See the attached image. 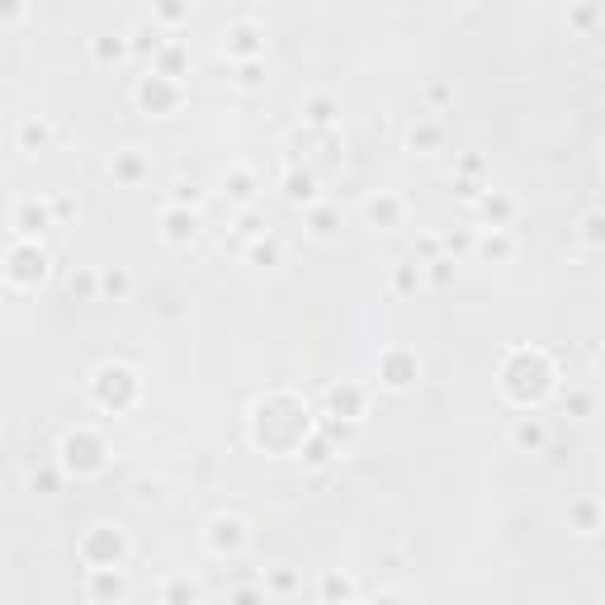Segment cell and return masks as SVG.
<instances>
[{
    "label": "cell",
    "instance_id": "6da1fadb",
    "mask_svg": "<svg viewBox=\"0 0 605 605\" xmlns=\"http://www.w3.org/2000/svg\"><path fill=\"white\" fill-rule=\"evenodd\" d=\"M109 463V440L95 430V426H76L62 435V469L67 473H100Z\"/></svg>",
    "mask_w": 605,
    "mask_h": 605
},
{
    "label": "cell",
    "instance_id": "7a4b0ae2",
    "mask_svg": "<svg viewBox=\"0 0 605 605\" xmlns=\"http://www.w3.org/2000/svg\"><path fill=\"white\" fill-rule=\"evenodd\" d=\"M133 100L143 104L147 114H171V109H180V100H185V86L171 76H161V71H147V76H137Z\"/></svg>",
    "mask_w": 605,
    "mask_h": 605
},
{
    "label": "cell",
    "instance_id": "3957f363",
    "mask_svg": "<svg viewBox=\"0 0 605 605\" xmlns=\"http://www.w3.org/2000/svg\"><path fill=\"white\" fill-rule=\"evenodd\" d=\"M123 554H128V539L114 525H90V535L80 539L86 568H123Z\"/></svg>",
    "mask_w": 605,
    "mask_h": 605
},
{
    "label": "cell",
    "instance_id": "277c9868",
    "mask_svg": "<svg viewBox=\"0 0 605 605\" xmlns=\"http://www.w3.org/2000/svg\"><path fill=\"white\" fill-rule=\"evenodd\" d=\"M374 369H378L383 388H411V383L421 378V360H417V350H407V345H383Z\"/></svg>",
    "mask_w": 605,
    "mask_h": 605
},
{
    "label": "cell",
    "instance_id": "5b68a950",
    "mask_svg": "<svg viewBox=\"0 0 605 605\" xmlns=\"http://www.w3.org/2000/svg\"><path fill=\"white\" fill-rule=\"evenodd\" d=\"M43 274H48V251L38 241H15L10 246V256H5V280L19 284V289H29V284H43Z\"/></svg>",
    "mask_w": 605,
    "mask_h": 605
},
{
    "label": "cell",
    "instance_id": "8992f818",
    "mask_svg": "<svg viewBox=\"0 0 605 605\" xmlns=\"http://www.w3.org/2000/svg\"><path fill=\"white\" fill-rule=\"evenodd\" d=\"M204 544H208L213 558L241 554V548H246V520L241 515H213L208 530H204Z\"/></svg>",
    "mask_w": 605,
    "mask_h": 605
},
{
    "label": "cell",
    "instance_id": "52a82bcc",
    "mask_svg": "<svg viewBox=\"0 0 605 605\" xmlns=\"http://www.w3.org/2000/svg\"><path fill=\"white\" fill-rule=\"evenodd\" d=\"M10 228H15V241H38L48 228H52V204L48 199H19L15 213H10Z\"/></svg>",
    "mask_w": 605,
    "mask_h": 605
},
{
    "label": "cell",
    "instance_id": "ba28073f",
    "mask_svg": "<svg viewBox=\"0 0 605 605\" xmlns=\"http://www.w3.org/2000/svg\"><path fill=\"white\" fill-rule=\"evenodd\" d=\"M265 34L256 29L251 19H237V24H228V34H223V52L232 58V67L237 62H256V58H265V43H260Z\"/></svg>",
    "mask_w": 605,
    "mask_h": 605
},
{
    "label": "cell",
    "instance_id": "9c48e42d",
    "mask_svg": "<svg viewBox=\"0 0 605 605\" xmlns=\"http://www.w3.org/2000/svg\"><path fill=\"white\" fill-rule=\"evenodd\" d=\"M365 218H369L374 228L393 232V228H402L407 204H402V195H393V189H378V195H369V199H365Z\"/></svg>",
    "mask_w": 605,
    "mask_h": 605
},
{
    "label": "cell",
    "instance_id": "30bf717a",
    "mask_svg": "<svg viewBox=\"0 0 605 605\" xmlns=\"http://www.w3.org/2000/svg\"><path fill=\"white\" fill-rule=\"evenodd\" d=\"M195 232H199V213L195 208H180V204L161 208V237H166L171 246H189Z\"/></svg>",
    "mask_w": 605,
    "mask_h": 605
},
{
    "label": "cell",
    "instance_id": "8fae6325",
    "mask_svg": "<svg viewBox=\"0 0 605 605\" xmlns=\"http://www.w3.org/2000/svg\"><path fill=\"white\" fill-rule=\"evenodd\" d=\"M365 388H355V383H336L332 393H326V407H332V417H350V421H360L365 417Z\"/></svg>",
    "mask_w": 605,
    "mask_h": 605
},
{
    "label": "cell",
    "instance_id": "7c38bea8",
    "mask_svg": "<svg viewBox=\"0 0 605 605\" xmlns=\"http://www.w3.org/2000/svg\"><path fill=\"white\" fill-rule=\"evenodd\" d=\"M284 199H289V204H302V208H313V204H317V175L289 166V171H284Z\"/></svg>",
    "mask_w": 605,
    "mask_h": 605
},
{
    "label": "cell",
    "instance_id": "4fadbf2b",
    "mask_svg": "<svg viewBox=\"0 0 605 605\" xmlns=\"http://www.w3.org/2000/svg\"><path fill=\"white\" fill-rule=\"evenodd\" d=\"M511 445H515V450H530V454L544 450V445H548V426H544L539 417H515V421H511Z\"/></svg>",
    "mask_w": 605,
    "mask_h": 605
},
{
    "label": "cell",
    "instance_id": "5bb4252c",
    "mask_svg": "<svg viewBox=\"0 0 605 605\" xmlns=\"http://www.w3.org/2000/svg\"><path fill=\"white\" fill-rule=\"evenodd\" d=\"M185 67H189V52H185V43H180V38H166V43L156 48V58H152V71H161V76L180 80V76H185Z\"/></svg>",
    "mask_w": 605,
    "mask_h": 605
},
{
    "label": "cell",
    "instance_id": "9a60e30c",
    "mask_svg": "<svg viewBox=\"0 0 605 605\" xmlns=\"http://www.w3.org/2000/svg\"><path fill=\"white\" fill-rule=\"evenodd\" d=\"M109 175H114V180H123V185H137V180L147 175V161H143V152H137V147H119V152H114V161H109Z\"/></svg>",
    "mask_w": 605,
    "mask_h": 605
},
{
    "label": "cell",
    "instance_id": "2e32d148",
    "mask_svg": "<svg viewBox=\"0 0 605 605\" xmlns=\"http://www.w3.org/2000/svg\"><path fill=\"white\" fill-rule=\"evenodd\" d=\"M15 137H19V147H24V152H38V147H48L52 128H48V119H43V114H19Z\"/></svg>",
    "mask_w": 605,
    "mask_h": 605
},
{
    "label": "cell",
    "instance_id": "e0dca14e",
    "mask_svg": "<svg viewBox=\"0 0 605 605\" xmlns=\"http://www.w3.org/2000/svg\"><path fill=\"white\" fill-rule=\"evenodd\" d=\"M336 114H341V100H336L332 90H313L308 100H302V119L317 123V128H322V123H332Z\"/></svg>",
    "mask_w": 605,
    "mask_h": 605
},
{
    "label": "cell",
    "instance_id": "ac0fdd59",
    "mask_svg": "<svg viewBox=\"0 0 605 605\" xmlns=\"http://www.w3.org/2000/svg\"><path fill=\"white\" fill-rule=\"evenodd\" d=\"M90 58H95L100 67L123 62V58H128V34H95V38H90Z\"/></svg>",
    "mask_w": 605,
    "mask_h": 605
},
{
    "label": "cell",
    "instance_id": "d6986e66",
    "mask_svg": "<svg viewBox=\"0 0 605 605\" xmlns=\"http://www.w3.org/2000/svg\"><path fill=\"white\" fill-rule=\"evenodd\" d=\"M308 232H313L317 241H332V237L341 232V213H336L332 204H313V208H308Z\"/></svg>",
    "mask_w": 605,
    "mask_h": 605
},
{
    "label": "cell",
    "instance_id": "ffe728a7",
    "mask_svg": "<svg viewBox=\"0 0 605 605\" xmlns=\"http://www.w3.org/2000/svg\"><path fill=\"white\" fill-rule=\"evenodd\" d=\"M473 246H478L487 260H511V251H515V241H511L506 228H487L483 237H473Z\"/></svg>",
    "mask_w": 605,
    "mask_h": 605
},
{
    "label": "cell",
    "instance_id": "44dd1931",
    "mask_svg": "<svg viewBox=\"0 0 605 605\" xmlns=\"http://www.w3.org/2000/svg\"><path fill=\"white\" fill-rule=\"evenodd\" d=\"M95 280H100V298L123 302V298L133 293V274H128L123 265H114V270H95Z\"/></svg>",
    "mask_w": 605,
    "mask_h": 605
},
{
    "label": "cell",
    "instance_id": "7402d4cb",
    "mask_svg": "<svg viewBox=\"0 0 605 605\" xmlns=\"http://www.w3.org/2000/svg\"><path fill=\"white\" fill-rule=\"evenodd\" d=\"M483 213L492 218V228H506L511 223V213H515V199L506 195V189H487V195H478Z\"/></svg>",
    "mask_w": 605,
    "mask_h": 605
},
{
    "label": "cell",
    "instance_id": "603a6c76",
    "mask_svg": "<svg viewBox=\"0 0 605 605\" xmlns=\"http://www.w3.org/2000/svg\"><path fill=\"white\" fill-rule=\"evenodd\" d=\"M161 43H166V34H161L152 19H143V24H133V29H128V52H147V58H156Z\"/></svg>",
    "mask_w": 605,
    "mask_h": 605
},
{
    "label": "cell",
    "instance_id": "cb8c5ba5",
    "mask_svg": "<svg viewBox=\"0 0 605 605\" xmlns=\"http://www.w3.org/2000/svg\"><path fill=\"white\" fill-rule=\"evenodd\" d=\"M128 577L123 568H90V596H123Z\"/></svg>",
    "mask_w": 605,
    "mask_h": 605
},
{
    "label": "cell",
    "instance_id": "d4e9b609",
    "mask_svg": "<svg viewBox=\"0 0 605 605\" xmlns=\"http://www.w3.org/2000/svg\"><path fill=\"white\" fill-rule=\"evenodd\" d=\"M228 195H232L241 208H251V204H256V175L246 171V166H232V171H228Z\"/></svg>",
    "mask_w": 605,
    "mask_h": 605
},
{
    "label": "cell",
    "instance_id": "484cf974",
    "mask_svg": "<svg viewBox=\"0 0 605 605\" xmlns=\"http://www.w3.org/2000/svg\"><path fill=\"white\" fill-rule=\"evenodd\" d=\"M322 600L326 605H345V600H355V582L345 572H326L322 577Z\"/></svg>",
    "mask_w": 605,
    "mask_h": 605
},
{
    "label": "cell",
    "instance_id": "4316f807",
    "mask_svg": "<svg viewBox=\"0 0 605 605\" xmlns=\"http://www.w3.org/2000/svg\"><path fill=\"white\" fill-rule=\"evenodd\" d=\"M440 137H445V133H440L435 119H417V123H411V133H407V143L417 147V152H435V147H440Z\"/></svg>",
    "mask_w": 605,
    "mask_h": 605
},
{
    "label": "cell",
    "instance_id": "83f0119b",
    "mask_svg": "<svg viewBox=\"0 0 605 605\" xmlns=\"http://www.w3.org/2000/svg\"><path fill=\"white\" fill-rule=\"evenodd\" d=\"M161 600H166V605H195V600H199L195 577H171L166 591H161Z\"/></svg>",
    "mask_w": 605,
    "mask_h": 605
},
{
    "label": "cell",
    "instance_id": "f1b7e54d",
    "mask_svg": "<svg viewBox=\"0 0 605 605\" xmlns=\"http://www.w3.org/2000/svg\"><path fill=\"white\" fill-rule=\"evenodd\" d=\"M232 71H237V86H241V90H260L265 80H270V76H265V58H256V62H237Z\"/></svg>",
    "mask_w": 605,
    "mask_h": 605
},
{
    "label": "cell",
    "instance_id": "f546056e",
    "mask_svg": "<svg viewBox=\"0 0 605 605\" xmlns=\"http://www.w3.org/2000/svg\"><path fill=\"white\" fill-rule=\"evenodd\" d=\"M421 274H426L421 260H402V265L393 270V289H398V293H411V289L421 284Z\"/></svg>",
    "mask_w": 605,
    "mask_h": 605
},
{
    "label": "cell",
    "instance_id": "4dcf8cb0",
    "mask_svg": "<svg viewBox=\"0 0 605 605\" xmlns=\"http://www.w3.org/2000/svg\"><path fill=\"white\" fill-rule=\"evenodd\" d=\"M260 587H265V596H270V591H298V572H293V568H270Z\"/></svg>",
    "mask_w": 605,
    "mask_h": 605
},
{
    "label": "cell",
    "instance_id": "1f68e13d",
    "mask_svg": "<svg viewBox=\"0 0 605 605\" xmlns=\"http://www.w3.org/2000/svg\"><path fill=\"white\" fill-rule=\"evenodd\" d=\"M568 515H572V525L582 530V535H591V530H596V502H591V497L572 502V506H568Z\"/></svg>",
    "mask_w": 605,
    "mask_h": 605
},
{
    "label": "cell",
    "instance_id": "d6a6232c",
    "mask_svg": "<svg viewBox=\"0 0 605 605\" xmlns=\"http://www.w3.org/2000/svg\"><path fill=\"white\" fill-rule=\"evenodd\" d=\"M67 289H71V293H80V298H95V293H100V280H95V270H71Z\"/></svg>",
    "mask_w": 605,
    "mask_h": 605
},
{
    "label": "cell",
    "instance_id": "836d02e7",
    "mask_svg": "<svg viewBox=\"0 0 605 605\" xmlns=\"http://www.w3.org/2000/svg\"><path fill=\"white\" fill-rule=\"evenodd\" d=\"M180 19H189V5H180V0H161L152 10V24H180Z\"/></svg>",
    "mask_w": 605,
    "mask_h": 605
},
{
    "label": "cell",
    "instance_id": "e575fe53",
    "mask_svg": "<svg viewBox=\"0 0 605 605\" xmlns=\"http://www.w3.org/2000/svg\"><path fill=\"white\" fill-rule=\"evenodd\" d=\"M265 600H270V596H265V587H256V582L228 591V605H265Z\"/></svg>",
    "mask_w": 605,
    "mask_h": 605
},
{
    "label": "cell",
    "instance_id": "d590c367",
    "mask_svg": "<svg viewBox=\"0 0 605 605\" xmlns=\"http://www.w3.org/2000/svg\"><path fill=\"white\" fill-rule=\"evenodd\" d=\"M237 228H241L246 237H265V218H260L256 208H241V213H237Z\"/></svg>",
    "mask_w": 605,
    "mask_h": 605
},
{
    "label": "cell",
    "instance_id": "8d00e7d4",
    "mask_svg": "<svg viewBox=\"0 0 605 605\" xmlns=\"http://www.w3.org/2000/svg\"><path fill=\"white\" fill-rule=\"evenodd\" d=\"M251 260L256 265H274V260H280V246H274L270 237L265 241H251Z\"/></svg>",
    "mask_w": 605,
    "mask_h": 605
},
{
    "label": "cell",
    "instance_id": "74e56055",
    "mask_svg": "<svg viewBox=\"0 0 605 605\" xmlns=\"http://www.w3.org/2000/svg\"><path fill=\"white\" fill-rule=\"evenodd\" d=\"M29 487H34V492L43 487V497H52V492H58V469H34Z\"/></svg>",
    "mask_w": 605,
    "mask_h": 605
},
{
    "label": "cell",
    "instance_id": "f35d334b",
    "mask_svg": "<svg viewBox=\"0 0 605 605\" xmlns=\"http://www.w3.org/2000/svg\"><path fill=\"white\" fill-rule=\"evenodd\" d=\"M302 459H308V463H326V459H332V445H326V440L317 435V440H308V445H302Z\"/></svg>",
    "mask_w": 605,
    "mask_h": 605
},
{
    "label": "cell",
    "instance_id": "ab89813d",
    "mask_svg": "<svg viewBox=\"0 0 605 605\" xmlns=\"http://www.w3.org/2000/svg\"><path fill=\"white\" fill-rule=\"evenodd\" d=\"M596 15H600V5H572V10H568V19L577 24V29H587V24H591Z\"/></svg>",
    "mask_w": 605,
    "mask_h": 605
},
{
    "label": "cell",
    "instance_id": "60d3db41",
    "mask_svg": "<svg viewBox=\"0 0 605 605\" xmlns=\"http://www.w3.org/2000/svg\"><path fill=\"white\" fill-rule=\"evenodd\" d=\"M582 241H591V246L600 241V213H596V208L582 218Z\"/></svg>",
    "mask_w": 605,
    "mask_h": 605
},
{
    "label": "cell",
    "instance_id": "b9f144b4",
    "mask_svg": "<svg viewBox=\"0 0 605 605\" xmlns=\"http://www.w3.org/2000/svg\"><path fill=\"white\" fill-rule=\"evenodd\" d=\"M473 232H445V251H469Z\"/></svg>",
    "mask_w": 605,
    "mask_h": 605
},
{
    "label": "cell",
    "instance_id": "7bdbcfd3",
    "mask_svg": "<svg viewBox=\"0 0 605 605\" xmlns=\"http://www.w3.org/2000/svg\"><path fill=\"white\" fill-rule=\"evenodd\" d=\"M450 265H454V260L435 256V260H430V280H435V284H450Z\"/></svg>",
    "mask_w": 605,
    "mask_h": 605
},
{
    "label": "cell",
    "instance_id": "ee69618b",
    "mask_svg": "<svg viewBox=\"0 0 605 605\" xmlns=\"http://www.w3.org/2000/svg\"><path fill=\"white\" fill-rule=\"evenodd\" d=\"M568 407L577 411V417H587V411H591V398H587V393H568Z\"/></svg>",
    "mask_w": 605,
    "mask_h": 605
},
{
    "label": "cell",
    "instance_id": "f6af8a7d",
    "mask_svg": "<svg viewBox=\"0 0 605 605\" xmlns=\"http://www.w3.org/2000/svg\"><path fill=\"white\" fill-rule=\"evenodd\" d=\"M76 213V204L67 199V195H58V199H52V218H71Z\"/></svg>",
    "mask_w": 605,
    "mask_h": 605
},
{
    "label": "cell",
    "instance_id": "bcb514c9",
    "mask_svg": "<svg viewBox=\"0 0 605 605\" xmlns=\"http://www.w3.org/2000/svg\"><path fill=\"white\" fill-rule=\"evenodd\" d=\"M369 605H407V600H402V596H398V591H383V596H374V600H369Z\"/></svg>",
    "mask_w": 605,
    "mask_h": 605
},
{
    "label": "cell",
    "instance_id": "7dc6e473",
    "mask_svg": "<svg viewBox=\"0 0 605 605\" xmlns=\"http://www.w3.org/2000/svg\"><path fill=\"white\" fill-rule=\"evenodd\" d=\"M24 15V5H15V0H10V5H0V19H19Z\"/></svg>",
    "mask_w": 605,
    "mask_h": 605
}]
</instances>
